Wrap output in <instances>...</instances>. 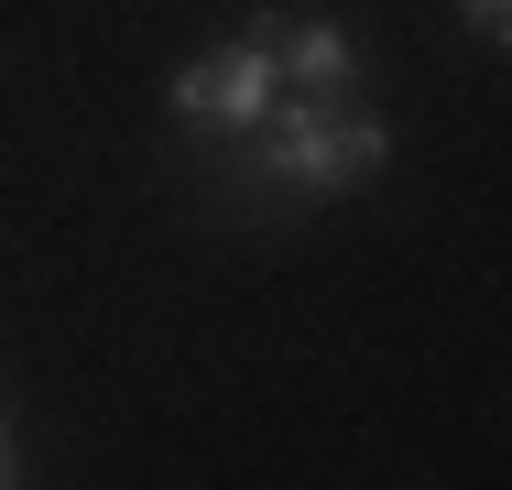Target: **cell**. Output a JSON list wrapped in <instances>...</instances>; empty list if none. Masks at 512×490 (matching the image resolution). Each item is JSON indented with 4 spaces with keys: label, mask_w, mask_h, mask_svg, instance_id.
Instances as JSON below:
<instances>
[{
    "label": "cell",
    "mask_w": 512,
    "mask_h": 490,
    "mask_svg": "<svg viewBox=\"0 0 512 490\" xmlns=\"http://www.w3.org/2000/svg\"><path fill=\"white\" fill-rule=\"evenodd\" d=\"M382 164H393V120L371 98H273V120L218 153V175H240L251 196H284V207L360 196Z\"/></svg>",
    "instance_id": "obj_1"
},
{
    "label": "cell",
    "mask_w": 512,
    "mask_h": 490,
    "mask_svg": "<svg viewBox=\"0 0 512 490\" xmlns=\"http://www.w3.org/2000/svg\"><path fill=\"white\" fill-rule=\"evenodd\" d=\"M273 98H284V77H273V33H262V22H240L229 44H207V55L175 66L164 109H175V131H186V142L229 153V142H251V131L273 120Z\"/></svg>",
    "instance_id": "obj_2"
},
{
    "label": "cell",
    "mask_w": 512,
    "mask_h": 490,
    "mask_svg": "<svg viewBox=\"0 0 512 490\" xmlns=\"http://www.w3.org/2000/svg\"><path fill=\"white\" fill-rule=\"evenodd\" d=\"M262 33H273L284 98H349L360 88V33L349 22H327V11H262Z\"/></svg>",
    "instance_id": "obj_3"
},
{
    "label": "cell",
    "mask_w": 512,
    "mask_h": 490,
    "mask_svg": "<svg viewBox=\"0 0 512 490\" xmlns=\"http://www.w3.org/2000/svg\"><path fill=\"white\" fill-rule=\"evenodd\" d=\"M458 11H469V22L491 33V44H502V33H512V0H458Z\"/></svg>",
    "instance_id": "obj_4"
},
{
    "label": "cell",
    "mask_w": 512,
    "mask_h": 490,
    "mask_svg": "<svg viewBox=\"0 0 512 490\" xmlns=\"http://www.w3.org/2000/svg\"><path fill=\"white\" fill-rule=\"evenodd\" d=\"M0 490H22V447H11V425H0Z\"/></svg>",
    "instance_id": "obj_5"
}]
</instances>
